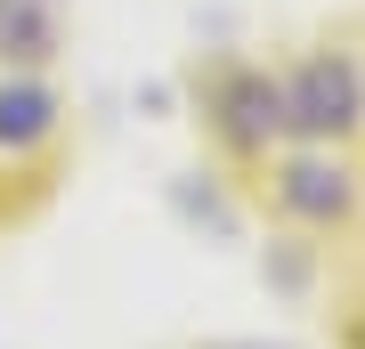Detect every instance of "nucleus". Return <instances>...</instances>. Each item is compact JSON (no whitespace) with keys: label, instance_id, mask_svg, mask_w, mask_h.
<instances>
[{"label":"nucleus","instance_id":"1","mask_svg":"<svg viewBox=\"0 0 365 349\" xmlns=\"http://www.w3.org/2000/svg\"><path fill=\"white\" fill-rule=\"evenodd\" d=\"M73 114V0H0V228L57 203Z\"/></svg>","mask_w":365,"mask_h":349}]
</instances>
